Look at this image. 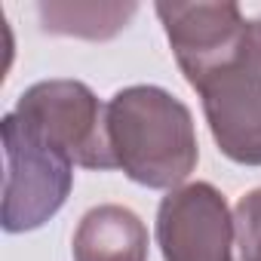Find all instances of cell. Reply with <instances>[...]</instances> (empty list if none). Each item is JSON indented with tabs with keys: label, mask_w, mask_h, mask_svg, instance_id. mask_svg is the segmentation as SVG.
<instances>
[{
	"label": "cell",
	"mask_w": 261,
	"mask_h": 261,
	"mask_svg": "<svg viewBox=\"0 0 261 261\" xmlns=\"http://www.w3.org/2000/svg\"><path fill=\"white\" fill-rule=\"evenodd\" d=\"M240 261H261V188L240 197L233 209Z\"/></svg>",
	"instance_id": "cell-9"
},
{
	"label": "cell",
	"mask_w": 261,
	"mask_h": 261,
	"mask_svg": "<svg viewBox=\"0 0 261 261\" xmlns=\"http://www.w3.org/2000/svg\"><path fill=\"white\" fill-rule=\"evenodd\" d=\"M237 261H240V258H237Z\"/></svg>",
	"instance_id": "cell-11"
},
{
	"label": "cell",
	"mask_w": 261,
	"mask_h": 261,
	"mask_svg": "<svg viewBox=\"0 0 261 261\" xmlns=\"http://www.w3.org/2000/svg\"><path fill=\"white\" fill-rule=\"evenodd\" d=\"M148 227L120 203L89 209L74 230V261H148Z\"/></svg>",
	"instance_id": "cell-7"
},
{
	"label": "cell",
	"mask_w": 261,
	"mask_h": 261,
	"mask_svg": "<svg viewBox=\"0 0 261 261\" xmlns=\"http://www.w3.org/2000/svg\"><path fill=\"white\" fill-rule=\"evenodd\" d=\"M243 59H246V65L261 77V19H249L246 43H243Z\"/></svg>",
	"instance_id": "cell-10"
},
{
	"label": "cell",
	"mask_w": 261,
	"mask_h": 261,
	"mask_svg": "<svg viewBox=\"0 0 261 261\" xmlns=\"http://www.w3.org/2000/svg\"><path fill=\"white\" fill-rule=\"evenodd\" d=\"M139 4H40L37 16L43 31L62 37H83V40H111L117 37Z\"/></svg>",
	"instance_id": "cell-8"
},
{
	"label": "cell",
	"mask_w": 261,
	"mask_h": 261,
	"mask_svg": "<svg viewBox=\"0 0 261 261\" xmlns=\"http://www.w3.org/2000/svg\"><path fill=\"white\" fill-rule=\"evenodd\" d=\"M163 261H237V221L224 194L209 181L169 191L157 209Z\"/></svg>",
	"instance_id": "cell-4"
},
{
	"label": "cell",
	"mask_w": 261,
	"mask_h": 261,
	"mask_svg": "<svg viewBox=\"0 0 261 261\" xmlns=\"http://www.w3.org/2000/svg\"><path fill=\"white\" fill-rule=\"evenodd\" d=\"M25 126L83 169H117L108 145V117L98 95L80 80H40L13 111Z\"/></svg>",
	"instance_id": "cell-3"
},
{
	"label": "cell",
	"mask_w": 261,
	"mask_h": 261,
	"mask_svg": "<svg viewBox=\"0 0 261 261\" xmlns=\"http://www.w3.org/2000/svg\"><path fill=\"white\" fill-rule=\"evenodd\" d=\"M4 133V206L7 233H25L46 224L74 188V163L46 145L13 111L0 123Z\"/></svg>",
	"instance_id": "cell-2"
},
{
	"label": "cell",
	"mask_w": 261,
	"mask_h": 261,
	"mask_svg": "<svg viewBox=\"0 0 261 261\" xmlns=\"http://www.w3.org/2000/svg\"><path fill=\"white\" fill-rule=\"evenodd\" d=\"M218 151L240 166H261V77L240 56L197 86Z\"/></svg>",
	"instance_id": "cell-6"
},
{
	"label": "cell",
	"mask_w": 261,
	"mask_h": 261,
	"mask_svg": "<svg viewBox=\"0 0 261 261\" xmlns=\"http://www.w3.org/2000/svg\"><path fill=\"white\" fill-rule=\"evenodd\" d=\"M117 169L142 188L175 191L197 169L200 145L191 108L163 86L139 83L105 105Z\"/></svg>",
	"instance_id": "cell-1"
},
{
	"label": "cell",
	"mask_w": 261,
	"mask_h": 261,
	"mask_svg": "<svg viewBox=\"0 0 261 261\" xmlns=\"http://www.w3.org/2000/svg\"><path fill=\"white\" fill-rule=\"evenodd\" d=\"M154 10L163 22L166 40L181 74L194 89L221 68H227L246 43L249 22L230 0H221V4H203V0L197 4L172 0L169 4L163 0Z\"/></svg>",
	"instance_id": "cell-5"
}]
</instances>
